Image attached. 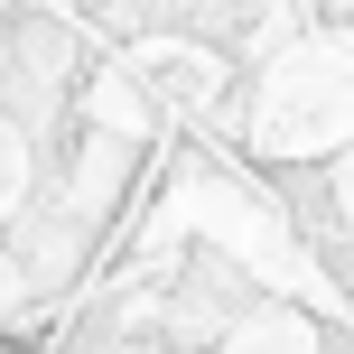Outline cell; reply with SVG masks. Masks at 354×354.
Segmentation results:
<instances>
[{
    "instance_id": "obj_1",
    "label": "cell",
    "mask_w": 354,
    "mask_h": 354,
    "mask_svg": "<svg viewBox=\"0 0 354 354\" xmlns=\"http://www.w3.org/2000/svg\"><path fill=\"white\" fill-rule=\"evenodd\" d=\"M0 354H28V345H19V336H10V326H0Z\"/></svg>"
}]
</instances>
